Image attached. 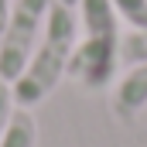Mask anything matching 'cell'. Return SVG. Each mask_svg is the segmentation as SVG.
<instances>
[{
  "label": "cell",
  "instance_id": "obj_8",
  "mask_svg": "<svg viewBox=\"0 0 147 147\" xmlns=\"http://www.w3.org/2000/svg\"><path fill=\"white\" fill-rule=\"evenodd\" d=\"M14 110H17V103H14L10 82H3V79H0V140H3V134H7V127H10Z\"/></svg>",
  "mask_w": 147,
  "mask_h": 147
},
{
  "label": "cell",
  "instance_id": "obj_4",
  "mask_svg": "<svg viewBox=\"0 0 147 147\" xmlns=\"http://www.w3.org/2000/svg\"><path fill=\"white\" fill-rule=\"evenodd\" d=\"M113 116L123 123H134L137 113L147 110V62L123 69V75L113 82Z\"/></svg>",
  "mask_w": 147,
  "mask_h": 147
},
{
  "label": "cell",
  "instance_id": "obj_10",
  "mask_svg": "<svg viewBox=\"0 0 147 147\" xmlns=\"http://www.w3.org/2000/svg\"><path fill=\"white\" fill-rule=\"evenodd\" d=\"M58 3H65V7H75V3H79V0H58Z\"/></svg>",
  "mask_w": 147,
  "mask_h": 147
},
{
  "label": "cell",
  "instance_id": "obj_6",
  "mask_svg": "<svg viewBox=\"0 0 147 147\" xmlns=\"http://www.w3.org/2000/svg\"><path fill=\"white\" fill-rule=\"evenodd\" d=\"M147 62V28H127L120 31V65H140Z\"/></svg>",
  "mask_w": 147,
  "mask_h": 147
},
{
  "label": "cell",
  "instance_id": "obj_1",
  "mask_svg": "<svg viewBox=\"0 0 147 147\" xmlns=\"http://www.w3.org/2000/svg\"><path fill=\"white\" fill-rule=\"evenodd\" d=\"M79 41L69 58V79L86 92H103L120 72V14L113 0H79Z\"/></svg>",
  "mask_w": 147,
  "mask_h": 147
},
{
  "label": "cell",
  "instance_id": "obj_3",
  "mask_svg": "<svg viewBox=\"0 0 147 147\" xmlns=\"http://www.w3.org/2000/svg\"><path fill=\"white\" fill-rule=\"evenodd\" d=\"M48 10H51V0H14L10 3L7 28L0 31V79L3 82H17V75L28 69L41 41Z\"/></svg>",
  "mask_w": 147,
  "mask_h": 147
},
{
  "label": "cell",
  "instance_id": "obj_9",
  "mask_svg": "<svg viewBox=\"0 0 147 147\" xmlns=\"http://www.w3.org/2000/svg\"><path fill=\"white\" fill-rule=\"evenodd\" d=\"M10 3H14V0H0V31L7 28V17H10Z\"/></svg>",
  "mask_w": 147,
  "mask_h": 147
},
{
  "label": "cell",
  "instance_id": "obj_2",
  "mask_svg": "<svg viewBox=\"0 0 147 147\" xmlns=\"http://www.w3.org/2000/svg\"><path fill=\"white\" fill-rule=\"evenodd\" d=\"M75 41H79L75 7L51 0V10H48V21H45V31H41L34 55H31L28 69L17 75V82H10L14 103L21 110H34L38 103H45L55 92V86L69 75V58H72Z\"/></svg>",
  "mask_w": 147,
  "mask_h": 147
},
{
  "label": "cell",
  "instance_id": "obj_5",
  "mask_svg": "<svg viewBox=\"0 0 147 147\" xmlns=\"http://www.w3.org/2000/svg\"><path fill=\"white\" fill-rule=\"evenodd\" d=\"M0 147H38V120L31 110H21V106L14 110Z\"/></svg>",
  "mask_w": 147,
  "mask_h": 147
},
{
  "label": "cell",
  "instance_id": "obj_7",
  "mask_svg": "<svg viewBox=\"0 0 147 147\" xmlns=\"http://www.w3.org/2000/svg\"><path fill=\"white\" fill-rule=\"evenodd\" d=\"M113 7L127 28H147V0H113Z\"/></svg>",
  "mask_w": 147,
  "mask_h": 147
}]
</instances>
